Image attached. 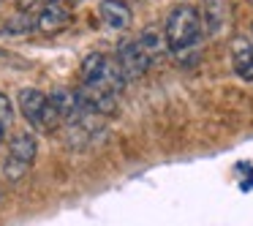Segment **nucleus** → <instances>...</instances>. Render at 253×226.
Instances as JSON below:
<instances>
[{
    "instance_id": "obj_11",
    "label": "nucleus",
    "mask_w": 253,
    "mask_h": 226,
    "mask_svg": "<svg viewBox=\"0 0 253 226\" xmlns=\"http://www.w3.org/2000/svg\"><path fill=\"white\" fill-rule=\"evenodd\" d=\"M104 60H106L104 52H90V55L82 60L79 74H82V85H84V88H93V85H98V77H101V68H104Z\"/></svg>"
},
{
    "instance_id": "obj_15",
    "label": "nucleus",
    "mask_w": 253,
    "mask_h": 226,
    "mask_svg": "<svg viewBox=\"0 0 253 226\" xmlns=\"http://www.w3.org/2000/svg\"><path fill=\"white\" fill-rule=\"evenodd\" d=\"M6 131H8V128H6V126H3V123H0V144L6 142Z\"/></svg>"
},
{
    "instance_id": "obj_9",
    "label": "nucleus",
    "mask_w": 253,
    "mask_h": 226,
    "mask_svg": "<svg viewBox=\"0 0 253 226\" xmlns=\"http://www.w3.org/2000/svg\"><path fill=\"white\" fill-rule=\"evenodd\" d=\"M231 68L242 82H253V46L245 39L231 44Z\"/></svg>"
},
{
    "instance_id": "obj_16",
    "label": "nucleus",
    "mask_w": 253,
    "mask_h": 226,
    "mask_svg": "<svg viewBox=\"0 0 253 226\" xmlns=\"http://www.w3.org/2000/svg\"><path fill=\"white\" fill-rule=\"evenodd\" d=\"M251 36H253V25H251ZM251 46H253V44H251Z\"/></svg>"
},
{
    "instance_id": "obj_7",
    "label": "nucleus",
    "mask_w": 253,
    "mask_h": 226,
    "mask_svg": "<svg viewBox=\"0 0 253 226\" xmlns=\"http://www.w3.org/2000/svg\"><path fill=\"white\" fill-rule=\"evenodd\" d=\"M98 17L109 30H126L131 25V8L126 0H104L98 6Z\"/></svg>"
},
{
    "instance_id": "obj_6",
    "label": "nucleus",
    "mask_w": 253,
    "mask_h": 226,
    "mask_svg": "<svg viewBox=\"0 0 253 226\" xmlns=\"http://www.w3.org/2000/svg\"><path fill=\"white\" fill-rule=\"evenodd\" d=\"M8 158L19 161V164H25L30 169L33 161L39 158V139H36V134L33 131L17 134V136L8 142Z\"/></svg>"
},
{
    "instance_id": "obj_2",
    "label": "nucleus",
    "mask_w": 253,
    "mask_h": 226,
    "mask_svg": "<svg viewBox=\"0 0 253 226\" xmlns=\"http://www.w3.org/2000/svg\"><path fill=\"white\" fill-rule=\"evenodd\" d=\"M19 101V112L28 120V126L39 134H49L60 126V117L55 115V109L49 106V98L46 93H41L39 88H22L17 93Z\"/></svg>"
},
{
    "instance_id": "obj_3",
    "label": "nucleus",
    "mask_w": 253,
    "mask_h": 226,
    "mask_svg": "<svg viewBox=\"0 0 253 226\" xmlns=\"http://www.w3.org/2000/svg\"><path fill=\"white\" fill-rule=\"evenodd\" d=\"M117 66H120V71L126 74V79H142L144 74L150 71V66H153V60L147 57V52L139 46L136 39H128L123 41L120 46H117Z\"/></svg>"
},
{
    "instance_id": "obj_4",
    "label": "nucleus",
    "mask_w": 253,
    "mask_h": 226,
    "mask_svg": "<svg viewBox=\"0 0 253 226\" xmlns=\"http://www.w3.org/2000/svg\"><path fill=\"white\" fill-rule=\"evenodd\" d=\"M71 25V8L57 3V6H44L36 11V30L39 33H57V30Z\"/></svg>"
},
{
    "instance_id": "obj_1",
    "label": "nucleus",
    "mask_w": 253,
    "mask_h": 226,
    "mask_svg": "<svg viewBox=\"0 0 253 226\" xmlns=\"http://www.w3.org/2000/svg\"><path fill=\"white\" fill-rule=\"evenodd\" d=\"M164 39H166L169 52L177 57L196 49L199 41L204 39V28H202V19H199L196 8L193 6L171 8V14L166 17V25H164Z\"/></svg>"
},
{
    "instance_id": "obj_14",
    "label": "nucleus",
    "mask_w": 253,
    "mask_h": 226,
    "mask_svg": "<svg viewBox=\"0 0 253 226\" xmlns=\"http://www.w3.org/2000/svg\"><path fill=\"white\" fill-rule=\"evenodd\" d=\"M57 3H66V0H39V8H44V6H57Z\"/></svg>"
},
{
    "instance_id": "obj_12",
    "label": "nucleus",
    "mask_w": 253,
    "mask_h": 226,
    "mask_svg": "<svg viewBox=\"0 0 253 226\" xmlns=\"http://www.w3.org/2000/svg\"><path fill=\"white\" fill-rule=\"evenodd\" d=\"M30 30H36V14L33 11H19L6 22V33H11V36L30 33Z\"/></svg>"
},
{
    "instance_id": "obj_13",
    "label": "nucleus",
    "mask_w": 253,
    "mask_h": 226,
    "mask_svg": "<svg viewBox=\"0 0 253 226\" xmlns=\"http://www.w3.org/2000/svg\"><path fill=\"white\" fill-rule=\"evenodd\" d=\"M0 123H3L6 128L14 123V104H11V98H8L3 90H0Z\"/></svg>"
},
{
    "instance_id": "obj_8",
    "label": "nucleus",
    "mask_w": 253,
    "mask_h": 226,
    "mask_svg": "<svg viewBox=\"0 0 253 226\" xmlns=\"http://www.w3.org/2000/svg\"><path fill=\"white\" fill-rule=\"evenodd\" d=\"M199 19H202L204 36H218L226 25V6L223 0H202V6L196 8Z\"/></svg>"
},
{
    "instance_id": "obj_10",
    "label": "nucleus",
    "mask_w": 253,
    "mask_h": 226,
    "mask_svg": "<svg viewBox=\"0 0 253 226\" xmlns=\"http://www.w3.org/2000/svg\"><path fill=\"white\" fill-rule=\"evenodd\" d=\"M139 46H142L144 52H147V57L150 60H161V57L169 52V46H166V39H164V30H158V28H144L142 33H139Z\"/></svg>"
},
{
    "instance_id": "obj_5",
    "label": "nucleus",
    "mask_w": 253,
    "mask_h": 226,
    "mask_svg": "<svg viewBox=\"0 0 253 226\" xmlns=\"http://www.w3.org/2000/svg\"><path fill=\"white\" fill-rule=\"evenodd\" d=\"M49 98V106L55 109V115L60 117V123H71L77 115H82L79 109V95L68 88H55L52 93H46Z\"/></svg>"
}]
</instances>
